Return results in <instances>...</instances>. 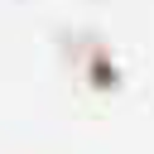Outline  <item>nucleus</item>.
Wrapping results in <instances>:
<instances>
[]
</instances>
